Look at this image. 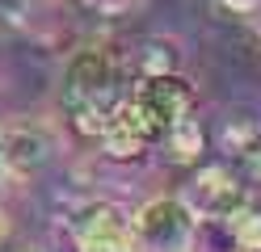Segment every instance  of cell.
<instances>
[{"label": "cell", "mask_w": 261, "mask_h": 252, "mask_svg": "<svg viewBox=\"0 0 261 252\" xmlns=\"http://www.w3.org/2000/svg\"><path fill=\"white\" fill-rule=\"evenodd\" d=\"M118 89H122V67L106 46H89L72 55L68 72H63V109L72 114V126L80 134L101 139L114 109L122 105Z\"/></svg>", "instance_id": "6da1fadb"}, {"label": "cell", "mask_w": 261, "mask_h": 252, "mask_svg": "<svg viewBox=\"0 0 261 252\" xmlns=\"http://www.w3.org/2000/svg\"><path fill=\"white\" fill-rule=\"evenodd\" d=\"M130 109H135V118L143 122V130L156 139H165V130L173 122H181V118H190L194 109V84L186 76L177 72H160V76H143L139 89L130 93Z\"/></svg>", "instance_id": "7a4b0ae2"}, {"label": "cell", "mask_w": 261, "mask_h": 252, "mask_svg": "<svg viewBox=\"0 0 261 252\" xmlns=\"http://www.w3.org/2000/svg\"><path fill=\"white\" fill-rule=\"evenodd\" d=\"M130 240H135L139 252H190V244H194V210L181 198H156L135 214Z\"/></svg>", "instance_id": "3957f363"}, {"label": "cell", "mask_w": 261, "mask_h": 252, "mask_svg": "<svg viewBox=\"0 0 261 252\" xmlns=\"http://www.w3.org/2000/svg\"><path fill=\"white\" fill-rule=\"evenodd\" d=\"M72 235H76V252H130L135 248L130 223L110 202H89L85 210H76Z\"/></svg>", "instance_id": "277c9868"}, {"label": "cell", "mask_w": 261, "mask_h": 252, "mask_svg": "<svg viewBox=\"0 0 261 252\" xmlns=\"http://www.w3.org/2000/svg\"><path fill=\"white\" fill-rule=\"evenodd\" d=\"M244 185L227 173V168H202L194 177V189H190V202L186 206L194 214H206V218H232L240 206H244Z\"/></svg>", "instance_id": "5b68a950"}, {"label": "cell", "mask_w": 261, "mask_h": 252, "mask_svg": "<svg viewBox=\"0 0 261 252\" xmlns=\"http://www.w3.org/2000/svg\"><path fill=\"white\" fill-rule=\"evenodd\" d=\"M101 143H106V156L110 160H139L143 156V147L152 143V134L143 130V122L135 118L130 101H122V105L114 109L110 126L101 130Z\"/></svg>", "instance_id": "8992f818"}, {"label": "cell", "mask_w": 261, "mask_h": 252, "mask_svg": "<svg viewBox=\"0 0 261 252\" xmlns=\"http://www.w3.org/2000/svg\"><path fill=\"white\" fill-rule=\"evenodd\" d=\"M0 156H5V173L30 177L46 160V139L38 130H30V126H13V130L0 134Z\"/></svg>", "instance_id": "52a82bcc"}, {"label": "cell", "mask_w": 261, "mask_h": 252, "mask_svg": "<svg viewBox=\"0 0 261 252\" xmlns=\"http://www.w3.org/2000/svg\"><path fill=\"white\" fill-rule=\"evenodd\" d=\"M165 147H169V160L173 164H194L206 147V134L198 126V118H181L165 130Z\"/></svg>", "instance_id": "ba28073f"}, {"label": "cell", "mask_w": 261, "mask_h": 252, "mask_svg": "<svg viewBox=\"0 0 261 252\" xmlns=\"http://www.w3.org/2000/svg\"><path fill=\"white\" fill-rule=\"evenodd\" d=\"M34 0H0V21H21Z\"/></svg>", "instance_id": "9c48e42d"}, {"label": "cell", "mask_w": 261, "mask_h": 252, "mask_svg": "<svg viewBox=\"0 0 261 252\" xmlns=\"http://www.w3.org/2000/svg\"><path fill=\"white\" fill-rule=\"evenodd\" d=\"M257 5H261V0H215V9H223V13H236V17L253 13Z\"/></svg>", "instance_id": "30bf717a"}, {"label": "cell", "mask_w": 261, "mask_h": 252, "mask_svg": "<svg viewBox=\"0 0 261 252\" xmlns=\"http://www.w3.org/2000/svg\"><path fill=\"white\" fill-rule=\"evenodd\" d=\"M244 156H249V164L261 173V130H257V134H249V143H244Z\"/></svg>", "instance_id": "8fae6325"}, {"label": "cell", "mask_w": 261, "mask_h": 252, "mask_svg": "<svg viewBox=\"0 0 261 252\" xmlns=\"http://www.w3.org/2000/svg\"><path fill=\"white\" fill-rule=\"evenodd\" d=\"M85 5L101 9V13H118V9H126V5H130V0H85Z\"/></svg>", "instance_id": "7c38bea8"}, {"label": "cell", "mask_w": 261, "mask_h": 252, "mask_svg": "<svg viewBox=\"0 0 261 252\" xmlns=\"http://www.w3.org/2000/svg\"><path fill=\"white\" fill-rule=\"evenodd\" d=\"M5 235H9V223H5V214H0V244H5Z\"/></svg>", "instance_id": "4fadbf2b"}, {"label": "cell", "mask_w": 261, "mask_h": 252, "mask_svg": "<svg viewBox=\"0 0 261 252\" xmlns=\"http://www.w3.org/2000/svg\"><path fill=\"white\" fill-rule=\"evenodd\" d=\"M0 177H5V156H0Z\"/></svg>", "instance_id": "5bb4252c"}]
</instances>
